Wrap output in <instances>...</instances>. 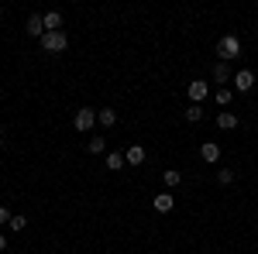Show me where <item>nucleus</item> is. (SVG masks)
I'll return each mask as SVG.
<instances>
[{"instance_id":"obj_7","label":"nucleus","mask_w":258,"mask_h":254,"mask_svg":"<svg viewBox=\"0 0 258 254\" xmlns=\"http://www.w3.org/2000/svg\"><path fill=\"white\" fill-rule=\"evenodd\" d=\"M200 158H203V161H217L220 148L214 144V141H203V144H200Z\"/></svg>"},{"instance_id":"obj_12","label":"nucleus","mask_w":258,"mask_h":254,"mask_svg":"<svg viewBox=\"0 0 258 254\" xmlns=\"http://www.w3.org/2000/svg\"><path fill=\"white\" fill-rule=\"evenodd\" d=\"M124 165H127V158L120 155V151H110V155H107V168H114V172H120Z\"/></svg>"},{"instance_id":"obj_5","label":"nucleus","mask_w":258,"mask_h":254,"mask_svg":"<svg viewBox=\"0 0 258 254\" xmlns=\"http://www.w3.org/2000/svg\"><path fill=\"white\" fill-rule=\"evenodd\" d=\"M93 120H97V110H90V107L76 110V131H90V127H93Z\"/></svg>"},{"instance_id":"obj_20","label":"nucleus","mask_w":258,"mask_h":254,"mask_svg":"<svg viewBox=\"0 0 258 254\" xmlns=\"http://www.w3.org/2000/svg\"><path fill=\"white\" fill-rule=\"evenodd\" d=\"M28 227V216H11V230H24Z\"/></svg>"},{"instance_id":"obj_10","label":"nucleus","mask_w":258,"mask_h":254,"mask_svg":"<svg viewBox=\"0 0 258 254\" xmlns=\"http://www.w3.org/2000/svg\"><path fill=\"white\" fill-rule=\"evenodd\" d=\"M97 120L103 124V127H114V124H117V110H110V107H103V110H97Z\"/></svg>"},{"instance_id":"obj_1","label":"nucleus","mask_w":258,"mask_h":254,"mask_svg":"<svg viewBox=\"0 0 258 254\" xmlns=\"http://www.w3.org/2000/svg\"><path fill=\"white\" fill-rule=\"evenodd\" d=\"M217 55H220V62L238 59V55H241V41L234 38V35H224V38L217 41Z\"/></svg>"},{"instance_id":"obj_17","label":"nucleus","mask_w":258,"mask_h":254,"mask_svg":"<svg viewBox=\"0 0 258 254\" xmlns=\"http://www.w3.org/2000/svg\"><path fill=\"white\" fill-rule=\"evenodd\" d=\"M217 103H220V107L231 103V86H220V90H217Z\"/></svg>"},{"instance_id":"obj_18","label":"nucleus","mask_w":258,"mask_h":254,"mask_svg":"<svg viewBox=\"0 0 258 254\" xmlns=\"http://www.w3.org/2000/svg\"><path fill=\"white\" fill-rule=\"evenodd\" d=\"M217 182H220V186H231V182H234V172H231V168H220V172H217Z\"/></svg>"},{"instance_id":"obj_16","label":"nucleus","mask_w":258,"mask_h":254,"mask_svg":"<svg viewBox=\"0 0 258 254\" xmlns=\"http://www.w3.org/2000/svg\"><path fill=\"white\" fill-rule=\"evenodd\" d=\"M103 148H107L103 137H93V141H90V155H103Z\"/></svg>"},{"instance_id":"obj_15","label":"nucleus","mask_w":258,"mask_h":254,"mask_svg":"<svg viewBox=\"0 0 258 254\" xmlns=\"http://www.w3.org/2000/svg\"><path fill=\"white\" fill-rule=\"evenodd\" d=\"M186 120H193V124H197V120H203V103H193V107L186 110Z\"/></svg>"},{"instance_id":"obj_14","label":"nucleus","mask_w":258,"mask_h":254,"mask_svg":"<svg viewBox=\"0 0 258 254\" xmlns=\"http://www.w3.org/2000/svg\"><path fill=\"white\" fill-rule=\"evenodd\" d=\"M214 79H217V82H231V69H227V62H217V65H214Z\"/></svg>"},{"instance_id":"obj_2","label":"nucleus","mask_w":258,"mask_h":254,"mask_svg":"<svg viewBox=\"0 0 258 254\" xmlns=\"http://www.w3.org/2000/svg\"><path fill=\"white\" fill-rule=\"evenodd\" d=\"M66 45H69L66 31H45L41 35V48L45 52H66Z\"/></svg>"},{"instance_id":"obj_21","label":"nucleus","mask_w":258,"mask_h":254,"mask_svg":"<svg viewBox=\"0 0 258 254\" xmlns=\"http://www.w3.org/2000/svg\"><path fill=\"white\" fill-rule=\"evenodd\" d=\"M0 223H11V213H7L4 206H0Z\"/></svg>"},{"instance_id":"obj_9","label":"nucleus","mask_w":258,"mask_h":254,"mask_svg":"<svg viewBox=\"0 0 258 254\" xmlns=\"http://www.w3.org/2000/svg\"><path fill=\"white\" fill-rule=\"evenodd\" d=\"M172 206H176V199H172V193H159V196H155V210H159V213H169Z\"/></svg>"},{"instance_id":"obj_6","label":"nucleus","mask_w":258,"mask_h":254,"mask_svg":"<svg viewBox=\"0 0 258 254\" xmlns=\"http://www.w3.org/2000/svg\"><path fill=\"white\" fill-rule=\"evenodd\" d=\"M217 127H220V131H234V127H238V114L220 110V114H217Z\"/></svg>"},{"instance_id":"obj_13","label":"nucleus","mask_w":258,"mask_h":254,"mask_svg":"<svg viewBox=\"0 0 258 254\" xmlns=\"http://www.w3.org/2000/svg\"><path fill=\"white\" fill-rule=\"evenodd\" d=\"M127 165H141V161H145V148H141V144H135V148H127Z\"/></svg>"},{"instance_id":"obj_8","label":"nucleus","mask_w":258,"mask_h":254,"mask_svg":"<svg viewBox=\"0 0 258 254\" xmlns=\"http://www.w3.org/2000/svg\"><path fill=\"white\" fill-rule=\"evenodd\" d=\"M28 35H31V38H41V35H45V18L31 14V18H28Z\"/></svg>"},{"instance_id":"obj_3","label":"nucleus","mask_w":258,"mask_h":254,"mask_svg":"<svg viewBox=\"0 0 258 254\" xmlns=\"http://www.w3.org/2000/svg\"><path fill=\"white\" fill-rule=\"evenodd\" d=\"M186 93H189V100H193V103H203V100H207V93H210V86H207L203 79H193V82L186 86Z\"/></svg>"},{"instance_id":"obj_11","label":"nucleus","mask_w":258,"mask_h":254,"mask_svg":"<svg viewBox=\"0 0 258 254\" xmlns=\"http://www.w3.org/2000/svg\"><path fill=\"white\" fill-rule=\"evenodd\" d=\"M45 31H62V14L59 11H48V14H45Z\"/></svg>"},{"instance_id":"obj_22","label":"nucleus","mask_w":258,"mask_h":254,"mask_svg":"<svg viewBox=\"0 0 258 254\" xmlns=\"http://www.w3.org/2000/svg\"><path fill=\"white\" fill-rule=\"evenodd\" d=\"M0 251H7V237L0 234Z\"/></svg>"},{"instance_id":"obj_4","label":"nucleus","mask_w":258,"mask_h":254,"mask_svg":"<svg viewBox=\"0 0 258 254\" xmlns=\"http://www.w3.org/2000/svg\"><path fill=\"white\" fill-rule=\"evenodd\" d=\"M251 86H255V72H251V69H241L238 76H234V90H238V93H248Z\"/></svg>"},{"instance_id":"obj_19","label":"nucleus","mask_w":258,"mask_h":254,"mask_svg":"<svg viewBox=\"0 0 258 254\" xmlns=\"http://www.w3.org/2000/svg\"><path fill=\"white\" fill-rule=\"evenodd\" d=\"M179 182H182V176H179L176 168H169V172H165V186H172V189H176Z\"/></svg>"}]
</instances>
